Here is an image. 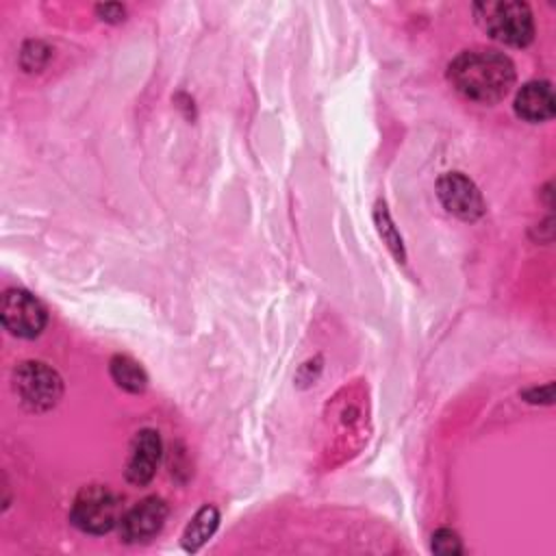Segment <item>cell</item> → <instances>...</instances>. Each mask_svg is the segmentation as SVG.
I'll use <instances>...</instances> for the list:
<instances>
[{
    "label": "cell",
    "instance_id": "10",
    "mask_svg": "<svg viewBox=\"0 0 556 556\" xmlns=\"http://www.w3.org/2000/svg\"><path fill=\"white\" fill-rule=\"evenodd\" d=\"M217 523H219V513L215 506L206 504L202 506L193 517L191 521L187 523L185 532H182V547L187 552H198L211 536L213 532L217 530Z\"/></svg>",
    "mask_w": 556,
    "mask_h": 556
},
{
    "label": "cell",
    "instance_id": "7",
    "mask_svg": "<svg viewBox=\"0 0 556 556\" xmlns=\"http://www.w3.org/2000/svg\"><path fill=\"white\" fill-rule=\"evenodd\" d=\"M167 519V504L152 495L137 502L126 515L119 519V534L124 543H143L161 532Z\"/></svg>",
    "mask_w": 556,
    "mask_h": 556
},
{
    "label": "cell",
    "instance_id": "6",
    "mask_svg": "<svg viewBox=\"0 0 556 556\" xmlns=\"http://www.w3.org/2000/svg\"><path fill=\"white\" fill-rule=\"evenodd\" d=\"M437 193L441 204L456 217L473 222L484 215V200L473 180L460 172H447L437 182Z\"/></svg>",
    "mask_w": 556,
    "mask_h": 556
},
{
    "label": "cell",
    "instance_id": "14",
    "mask_svg": "<svg viewBox=\"0 0 556 556\" xmlns=\"http://www.w3.org/2000/svg\"><path fill=\"white\" fill-rule=\"evenodd\" d=\"M96 13L100 15V20H106V22L124 20V7L122 4H98Z\"/></svg>",
    "mask_w": 556,
    "mask_h": 556
},
{
    "label": "cell",
    "instance_id": "9",
    "mask_svg": "<svg viewBox=\"0 0 556 556\" xmlns=\"http://www.w3.org/2000/svg\"><path fill=\"white\" fill-rule=\"evenodd\" d=\"M554 109L556 100L547 80H530L515 96V113L530 124L547 122L554 115Z\"/></svg>",
    "mask_w": 556,
    "mask_h": 556
},
{
    "label": "cell",
    "instance_id": "11",
    "mask_svg": "<svg viewBox=\"0 0 556 556\" xmlns=\"http://www.w3.org/2000/svg\"><path fill=\"white\" fill-rule=\"evenodd\" d=\"M111 378L115 380L117 387H122L124 391H130V393H141L146 387H148V376L143 371V367L132 361L130 356H113L111 358Z\"/></svg>",
    "mask_w": 556,
    "mask_h": 556
},
{
    "label": "cell",
    "instance_id": "3",
    "mask_svg": "<svg viewBox=\"0 0 556 556\" xmlns=\"http://www.w3.org/2000/svg\"><path fill=\"white\" fill-rule=\"evenodd\" d=\"M72 523L87 534H106L122 519V506L117 495L104 484L83 486L72 504Z\"/></svg>",
    "mask_w": 556,
    "mask_h": 556
},
{
    "label": "cell",
    "instance_id": "1",
    "mask_svg": "<svg viewBox=\"0 0 556 556\" xmlns=\"http://www.w3.org/2000/svg\"><path fill=\"white\" fill-rule=\"evenodd\" d=\"M447 78L463 98L478 104H495L515 85V65L497 50L473 48L450 63Z\"/></svg>",
    "mask_w": 556,
    "mask_h": 556
},
{
    "label": "cell",
    "instance_id": "8",
    "mask_svg": "<svg viewBox=\"0 0 556 556\" xmlns=\"http://www.w3.org/2000/svg\"><path fill=\"white\" fill-rule=\"evenodd\" d=\"M161 452H163V445H161L159 432L152 428L139 430L130 443V454L124 471L126 480L135 486H146L156 473Z\"/></svg>",
    "mask_w": 556,
    "mask_h": 556
},
{
    "label": "cell",
    "instance_id": "5",
    "mask_svg": "<svg viewBox=\"0 0 556 556\" xmlns=\"http://www.w3.org/2000/svg\"><path fill=\"white\" fill-rule=\"evenodd\" d=\"M0 319L2 326L20 337V339H35L48 324L46 306L24 289H9L0 302Z\"/></svg>",
    "mask_w": 556,
    "mask_h": 556
},
{
    "label": "cell",
    "instance_id": "4",
    "mask_svg": "<svg viewBox=\"0 0 556 556\" xmlns=\"http://www.w3.org/2000/svg\"><path fill=\"white\" fill-rule=\"evenodd\" d=\"M13 389L28 410L43 413L59 404L63 395V380L46 363L26 361L13 374Z\"/></svg>",
    "mask_w": 556,
    "mask_h": 556
},
{
    "label": "cell",
    "instance_id": "2",
    "mask_svg": "<svg viewBox=\"0 0 556 556\" xmlns=\"http://www.w3.org/2000/svg\"><path fill=\"white\" fill-rule=\"evenodd\" d=\"M473 11H476L478 24L486 30V35L506 46L523 48L534 37V20L526 2L486 0V2H478Z\"/></svg>",
    "mask_w": 556,
    "mask_h": 556
},
{
    "label": "cell",
    "instance_id": "12",
    "mask_svg": "<svg viewBox=\"0 0 556 556\" xmlns=\"http://www.w3.org/2000/svg\"><path fill=\"white\" fill-rule=\"evenodd\" d=\"M374 219H376V226H378V232L382 237V241L389 245V250L393 252V256L404 263V245H402V237L397 235L393 222H391V215L387 211V206L382 202L376 204V211H374Z\"/></svg>",
    "mask_w": 556,
    "mask_h": 556
},
{
    "label": "cell",
    "instance_id": "13",
    "mask_svg": "<svg viewBox=\"0 0 556 556\" xmlns=\"http://www.w3.org/2000/svg\"><path fill=\"white\" fill-rule=\"evenodd\" d=\"M432 552L441 554V556H456L463 554V543L460 536L450 530V528H441L432 534Z\"/></svg>",
    "mask_w": 556,
    "mask_h": 556
}]
</instances>
